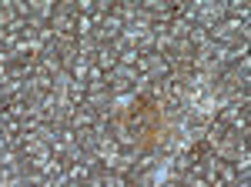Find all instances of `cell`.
<instances>
[{"instance_id":"7a4b0ae2","label":"cell","mask_w":251,"mask_h":187,"mask_svg":"<svg viewBox=\"0 0 251 187\" xmlns=\"http://www.w3.org/2000/svg\"><path fill=\"white\" fill-rule=\"evenodd\" d=\"M121 30H124V23H121L114 14H107V17L97 20V27H94V40H97V44H107V47H111V44L121 37Z\"/></svg>"},{"instance_id":"5b68a950","label":"cell","mask_w":251,"mask_h":187,"mask_svg":"<svg viewBox=\"0 0 251 187\" xmlns=\"http://www.w3.org/2000/svg\"><path fill=\"white\" fill-rule=\"evenodd\" d=\"M97 14H77L74 17V37L84 40V37H94V27H97Z\"/></svg>"},{"instance_id":"3957f363","label":"cell","mask_w":251,"mask_h":187,"mask_svg":"<svg viewBox=\"0 0 251 187\" xmlns=\"http://www.w3.org/2000/svg\"><path fill=\"white\" fill-rule=\"evenodd\" d=\"M94 117H97V111H91L87 104H80V107H74V111L67 114V124L64 127H71V131H91L94 127Z\"/></svg>"},{"instance_id":"6da1fadb","label":"cell","mask_w":251,"mask_h":187,"mask_svg":"<svg viewBox=\"0 0 251 187\" xmlns=\"http://www.w3.org/2000/svg\"><path fill=\"white\" fill-rule=\"evenodd\" d=\"M194 10H198V27H204L208 34H211L214 23H221V17H225L221 0H194Z\"/></svg>"},{"instance_id":"277c9868","label":"cell","mask_w":251,"mask_h":187,"mask_svg":"<svg viewBox=\"0 0 251 187\" xmlns=\"http://www.w3.org/2000/svg\"><path fill=\"white\" fill-rule=\"evenodd\" d=\"M94 67H100L104 74H111L117 67V54H114V47H107V44H97V50H94V60H91Z\"/></svg>"}]
</instances>
